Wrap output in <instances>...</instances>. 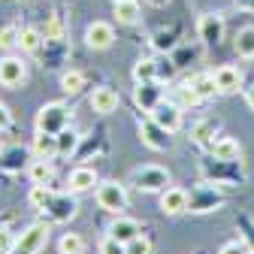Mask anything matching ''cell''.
Segmentation results:
<instances>
[{
	"instance_id": "cell-7",
	"label": "cell",
	"mask_w": 254,
	"mask_h": 254,
	"mask_svg": "<svg viewBox=\"0 0 254 254\" xmlns=\"http://www.w3.org/2000/svg\"><path fill=\"white\" fill-rule=\"evenodd\" d=\"M49 215V221H55V224H64V221H73L79 215V200L73 190H55L49 206L43 209Z\"/></svg>"
},
{
	"instance_id": "cell-42",
	"label": "cell",
	"mask_w": 254,
	"mask_h": 254,
	"mask_svg": "<svg viewBox=\"0 0 254 254\" xmlns=\"http://www.w3.org/2000/svg\"><path fill=\"white\" fill-rule=\"evenodd\" d=\"M242 239L248 242V248H251V254H254V221H248V218H242Z\"/></svg>"
},
{
	"instance_id": "cell-36",
	"label": "cell",
	"mask_w": 254,
	"mask_h": 254,
	"mask_svg": "<svg viewBox=\"0 0 254 254\" xmlns=\"http://www.w3.org/2000/svg\"><path fill=\"white\" fill-rule=\"evenodd\" d=\"M43 37H46V43H64V18L61 15H49Z\"/></svg>"
},
{
	"instance_id": "cell-12",
	"label": "cell",
	"mask_w": 254,
	"mask_h": 254,
	"mask_svg": "<svg viewBox=\"0 0 254 254\" xmlns=\"http://www.w3.org/2000/svg\"><path fill=\"white\" fill-rule=\"evenodd\" d=\"M88 106L97 112V115H112L121 106V94L112 85H97V88L91 91V97H88Z\"/></svg>"
},
{
	"instance_id": "cell-35",
	"label": "cell",
	"mask_w": 254,
	"mask_h": 254,
	"mask_svg": "<svg viewBox=\"0 0 254 254\" xmlns=\"http://www.w3.org/2000/svg\"><path fill=\"white\" fill-rule=\"evenodd\" d=\"M58 251L61 254H82L85 251V239L79 233H64L61 242H58Z\"/></svg>"
},
{
	"instance_id": "cell-28",
	"label": "cell",
	"mask_w": 254,
	"mask_h": 254,
	"mask_svg": "<svg viewBox=\"0 0 254 254\" xmlns=\"http://www.w3.org/2000/svg\"><path fill=\"white\" fill-rule=\"evenodd\" d=\"M154 79H157V58H139L133 64V82H154Z\"/></svg>"
},
{
	"instance_id": "cell-17",
	"label": "cell",
	"mask_w": 254,
	"mask_h": 254,
	"mask_svg": "<svg viewBox=\"0 0 254 254\" xmlns=\"http://www.w3.org/2000/svg\"><path fill=\"white\" fill-rule=\"evenodd\" d=\"M142 233V227H139V221L136 218H130V215H115V221L109 224V230H106V236H112V239H118V242H130V239H136Z\"/></svg>"
},
{
	"instance_id": "cell-10",
	"label": "cell",
	"mask_w": 254,
	"mask_h": 254,
	"mask_svg": "<svg viewBox=\"0 0 254 254\" xmlns=\"http://www.w3.org/2000/svg\"><path fill=\"white\" fill-rule=\"evenodd\" d=\"M24 79H27L24 58L6 52L3 58H0V85H3V88H18V85H24Z\"/></svg>"
},
{
	"instance_id": "cell-31",
	"label": "cell",
	"mask_w": 254,
	"mask_h": 254,
	"mask_svg": "<svg viewBox=\"0 0 254 254\" xmlns=\"http://www.w3.org/2000/svg\"><path fill=\"white\" fill-rule=\"evenodd\" d=\"M151 46L157 49V52H176V46H179V40H176V27H161L157 34H151Z\"/></svg>"
},
{
	"instance_id": "cell-21",
	"label": "cell",
	"mask_w": 254,
	"mask_h": 254,
	"mask_svg": "<svg viewBox=\"0 0 254 254\" xmlns=\"http://www.w3.org/2000/svg\"><path fill=\"white\" fill-rule=\"evenodd\" d=\"M218 130H221V121L218 118H200L194 127H190V139H194L197 145H203V148H209L215 142Z\"/></svg>"
},
{
	"instance_id": "cell-27",
	"label": "cell",
	"mask_w": 254,
	"mask_h": 254,
	"mask_svg": "<svg viewBox=\"0 0 254 254\" xmlns=\"http://www.w3.org/2000/svg\"><path fill=\"white\" fill-rule=\"evenodd\" d=\"M190 85H194V94L200 97V103H203V100H212L215 94H218V85H215V76H212V73L194 76V79H190Z\"/></svg>"
},
{
	"instance_id": "cell-9",
	"label": "cell",
	"mask_w": 254,
	"mask_h": 254,
	"mask_svg": "<svg viewBox=\"0 0 254 254\" xmlns=\"http://www.w3.org/2000/svg\"><path fill=\"white\" fill-rule=\"evenodd\" d=\"M139 139H142V145L151 148V151H170V148H173V133L167 130V127L157 124L151 115L139 121Z\"/></svg>"
},
{
	"instance_id": "cell-24",
	"label": "cell",
	"mask_w": 254,
	"mask_h": 254,
	"mask_svg": "<svg viewBox=\"0 0 254 254\" xmlns=\"http://www.w3.org/2000/svg\"><path fill=\"white\" fill-rule=\"evenodd\" d=\"M43 46H46L43 30H37V27H21V37H18V49H21V55H40Z\"/></svg>"
},
{
	"instance_id": "cell-29",
	"label": "cell",
	"mask_w": 254,
	"mask_h": 254,
	"mask_svg": "<svg viewBox=\"0 0 254 254\" xmlns=\"http://www.w3.org/2000/svg\"><path fill=\"white\" fill-rule=\"evenodd\" d=\"M79 142H82V136L76 133V130H61L58 133V157H70V154H76L79 151Z\"/></svg>"
},
{
	"instance_id": "cell-41",
	"label": "cell",
	"mask_w": 254,
	"mask_h": 254,
	"mask_svg": "<svg viewBox=\"0 0 254 254\" xmlns=\"http://www.w3.org/2000/svg\"><path fill=\"white\" fill-rule=\"evenodd\" d=\"M218 254H251V248H248L245 239H233V242H227V245H221Z\"/></svg>"
},
{
	"instance_id": "cell-25",
	"label": "cell",
	"mask_w": 254,
	"mask_h": 254,
	"mask_svg": "<svg viewBox=\"0 0 254 254\" xmlns=\"http://www.w3.org/2000/svg\"><path fill=\"white\" fill-rule=\"evenodd\" d=\"M34 157H46V161H52V157H58V133H40L34 136Z\"/></svg>"
},
{
	"instance_id": "cell-8",
	"label": "cell",
	"mask_w": 254,
	"mask_h": 254,
	"mask_svg": "<svg viewBox=\"0 0 254 254\" xmlns=\"http://www.w3.org/2000/svg\"><path fill=\"white\" fill-rule=\"evenodd\" d=\"M49 233L52 227L46 224V221H34L30 227H24L18 233V242H15V254H40L49 242Z\"/></svg>"
},
{
	"instance_id": "cell-40",
	"label": "cell",
	"mask_w": 254,
	"mask_h": 254,
	"mask_svg": "<svg viewBox=\"0 0 254 254\" xmlns=\"http://www.w3.org/2000/svg\"><path fill=\"white\" fill-rule=\"evenodd\" d=\"M124 248H127V254H151V242H148L142 233H139L136 239H130V242L124 245Z\"/></svg>"
},
{
	"instance_id": "cell-43",
	"label": "cell",
	"mask_w": 254,
	"mask_h": 254,
	"mask_svg": "<svg viewBox=\"0 0 254 254\" xmlns=\"http://www.w3.org/2000/svg\"><path fill=\"white\" fill-rule=\"evenodd\" d=\"M9 127H12V112L6 103H0V130H9Z\"/></svg>"
},
{
	"instance_id": "cell-15",
	"label": "cell",
	"mask_w": 254,
	"mask_h": 254,
	"mask_svg": "<svg viewBox=\"0 0 254 254\" xmlns=\"http://www.w3.org/2000/svg\"><path fill=\"white\" fill-rule=\"evenodd\" d=\"M85 43H88V49H94V52H106V49L115 43V27H112L109 21H91L88 30H85Z\"/></svg>"
},
{
	"instance_id": "cell-32",
	"label": "cell",
	"mask_w": 254,
	"mask_h": 254,
	"mask_svg": "<svg viewBox=\"0 0 254 254\" xmlns=\"http://www.w3.org/2000/svg\"><path fill=\"white\" fill-rule=\"evenodd\" d=\"M85 88V73L82 70H67V73H61V91L64 94H79Z\"/></svg>"
},
{
	"instance_id": "cell-39",
	"label": "cell",
	"mask_w": 254,
	"mask_h": 254,
	"mask_svg": "<svg viewBox=\"0 0 254 254\" xmlns=\"http://www.w3.org/2000/svg\"><path fill=\"white\" fill-rule=\"evenodd\" d=\"M97 251H100V254H127V248H124V242H118V239H112V236H106V239H100V245H97Z\"/></svg>"
},
{
	"instance_id": "cell-19",
	"label": "cell",
	"mask_w": 254,
	"mask_h": 254,
	"mask_svg": "<svg viewBox=\"0 0 254 254\" xmlns=\"http://www.w3.org/2000/svg\"><path fill=\"white\" fill-rule=\"evenodd\" d=\"M97 185H100V179L91 167H76L67 176V190H73V194H85V190H94Z\"/></svg>"
},
{
	"instance_id": "cell-11",
	"label": "cell",
	"mask_w": 254,
	"mask_h": 254,
	"mask_svg": "<svg viewBox=\"0 0 254 254\" xmlns=\"http://www.w3.org/2000/svg\"><path fill=\"white\" fill-rule=\"evenodd\" d=\"M182 112H185V109H182L179 103H173L170 97H164L161 103L151 109V118L161 124V127H167L170 133H179V130H182V124H185V115H182Z\"/></svg>"
},
{
	"instance_id": "cell-45",
	"label": "cell",
	"mask_w": 254,
	"mask_h": 254,
	"mask_svg": "<svg viewBox=\"0 0 254 254\" xmlns=\"http://www.w3.org/2000/svg\"><path fill=\"white\" fill-rule=\"evenodd\" d=\"M142 3H148V6H157V9H161V6H167V3H170V0H142Z\"/></svg>"
},
{
	"instance_id": "cell-30",
	"label": "cell",
	"mask_w": 254,
	"mask_h": 254,
	"mask_svg": "<svg viewBox=\"0 0 254 254\" xmlns=\"http://www.w3.org/2000/svg\"><path fill=\"white\" fill-rule=\"evenodd\" d=\"M173 103H179L182 109H188V106H197L200 103V97L194 94V85H190V79L188 82H182L179 88H173V97H170Z\"/></svg>"
},
{
	"instance_id": "cell-33",
	"label": "cell",
	"mask_w": 254,
	"mask_h": 254,
	"mask_svg": "<svg viewBox=\"0 0 254 254\" xmlns=\"http://www.w3.org/2000/svg\"><path fill=\"white\" fill-rule=\"evenodd\" d=\"M52 194L55 190L49 188V185H30V194H27V203L34 206L37 212H43L46 206H49V200H52Z\"/></svg>"
},
{
	"instance_id": "cell-13",
	"label": "cell",
	"mask_w": 254,
	"mask_h": 254,
	"mask_svg": "<svg viewBox=\"0 0 254 254\" xmlns=\"http://www.w3.org/2000/svg\"><path fill=\"white\" fill-rule=\"evenodd\" d=\"M164 82H136L133 85V103H136V109H142L145 115H151V109L164 100V88H161Z\"/></svg>"
},
{
	"instance_id": "cell-14",
	"label": "cell",
	"mask_w": 254,
	"mask_h": 254,
	"mask_svg": "<svg viewBox=\"0 0 254 254\" xmlns=\"http://www.w3.org/2000/svg\"><path fill=\"white\" fill-rule=\"evenodd\" d=\"M197 37H200V43H203L206 49L218 46L221 40H224V18H221L218 12L200 15V21H197Z\"/></svg>"
},
{
	"instance_id": "cell-18",
	"label": "cell",
	"mask_w": 254,
	"mask_h": 254,
	"mask_svg": "<svg viewBox=\"0 0 254 254\" xmlns=\"http://www.w3.org/2000/svg\"><path fill=\"white\" fill-rule=\"evenodd\" d=\"M161 212L170 215V218L185 215L188 212V190L185 188H173V185L167 190H161Z\"/></svg>"
},
{
	"instance_id": "cell-37",
	"label": "cell",
	"mask_w": 254,
	"mask_h": 254,
	"mask_svg": "<svg viewBox=\"0 0 254 254\" xmlns=\"http://www.w3.org/2000/svg\"><path fill=\"white\" fill-rule=\"evenodd\" d=\"M176 70H179V64L173 61V58H157V79H161V82H170L173 76H176Z\"/></svg>"
},
{
	"instance_id": "cell-46",
	"label": "cell",
	"mask_w": 254,
	"mask_h": 254,
	"mask_svg": "<svg viewBox=\"0 0 254 254\" xmlns=\"http://www.w3.org/2000/svg\"><path fill=\"white\" fill-rule=\"evenodd\" d=\"M112 3H115V0H112Z\"/></svg>"
},
{
	"instance_id": "cell-34",
	"label": "cell",
	"mask_w": 254,
	"mask_h": 254,
	"mask_svg": "<svg viewBox=\"0 0 254 254\" xmlns=\"http://www.w3.org/2000/svg\"><path fill=\"white\" fill-rule=\"evenodd\" d=\"M18 37H21V27L18 24H3V27H0V52L18 49Z\"/></svg>"
},
{
	"instance_id": "cell-22",
	"label": "cell",
	"mask_w": 254,
	"mask_h": 254,
	"mask_svg": "<svg viewBox=\"0 0 254 254\" xmlns=\"http://www.w3.org/2000/svg\"><path fill=\"white\" fill-rule=\"evenodd\" d=\"M24 176L30 179V185H49V188L55 185V167H52V161H46V157H34Z\"/></svg>"
},
{
	"instance_id": "cell-5",
	"label": "cell",
	"mask_w": 254,
	"mask_h": 254,
	"mask_svg": "<svg viewBox=\"0 0 254 254\" xmlns=\"http://www.w3.org/2000/svg\"><path fill=\"white\" fill-rule=\"evenodd\" d=\"M200 173L206 182H215V185H236L245 179L239 161H218V157H212V161H203L200 164Z\"/></svg>"
},
{
	"instance_id": "cell-38",
	"label": "cell",
	"mask_w": 254,
	"mask_h": 254,
	"mask_svg": "<svg viewBox=\"0 0 254 254\" xmlns=\"http://www.w3.org/2000/svg\"><path fill=\"white\" fill-rule=\"evenodd\" d=\"M15 242L18 236L9 227H0V254H15Z\"/></svg>"
},
{
	"instance_id": "cell-3",
	"label": "cell",
	"mask_w": 254,
	"mask_h": 254,
	"mask_svg": "<svg viewBox=\"0 0 254 254\" xmlns=\"http://www.w3.org/2000/svg\"><path fill=\"white\" fill-rule=\"evenodd\" d=\"M221 206H224V194L218 190L215 182H200L197 188L188 190V212L194 215H209V212H218Z\"/></svg>"
},
{
	"instance_id": "cell-4",
	"label": "cell",
	"mask_w": 254,
	"mask_h": 254,
	"mask_svg": "<svg viewBox=\"0 0 254 254\" xmlns=\"http://www.w3.org/2000/svg\"><path fill=\"white\" fill-rule=\"evenodd\" d=\"M70 121H73V109L67 103H61V100L40 106V112L34 118L40 133H61V130H67V127H70Z\"/></svg>"
},
{
	"instance_id": "cell-23",
	"label": "cell",
	"mask_w": 254,
	"mask_h": 254,
	"mask_svg": "<svg viewBox=\"0 0 254 254\" xmlns=\"http://www.w3.org/2000/svg\"><path fill=\"white\" fill-rule=\"evenodd\" d=\"M209 154L218 157V161H239V157H242V145L233 136H218L209 145Z\"/></svg>"
},
{
	"instance_id": "cell-1",
	"label": "cell",
	"mask_w": 254,
	"mask_h": 254,
	"mask_svg": "<svg viewBox=\"0 0 254 254\" xmlns=\"http://www.w3.org/2000/svg\"><path fill=\"white\" fill-rule=\"evenodd\" d=\"M127 185L142 190V194H161V190H167L173 185V176H170V170L157 167V164H145V167H136L130 173Z\"/></svg>"
},
{
	"instance_id": "cell-20",
	"label": "cell",
	"mask_w": 254,
	"mask_h": 254,
	"mask_svg": "<svg viewBox=\"0 0 254 254\" xmlns=\"http://www.w3.org/2000/svg\"><path fill=\"white\" fill-rule=\"evenodd\" d=\"M112 15H115L118 24L133 27L142 18V3H139V0H115V3H112Z\"/></svg>"
},
{
	"instance_id": "cell-26",
	"label": "cell",
	"mask_w": 254,
	"mask_h": 254,
	"mask_svg": "<svg viewBox=\"0 0 254 254\" xmlns=\"http://www.w3.org/2000/svg\"><path fill=\"white\" fill-rule=\"evenodd\" d=\"M233 49H236V55H239V58H245V61H251V58H254V24L242 27L239 34H236Z\"/></svg>"
},
{
	"instance_id": "cell-16",
	"label": "cell",
	"mask_w": 254,
	"mask_h": 254,
	"mask_svg": "<svg viewBox=\"0 0 254 254\" xmlns=\"http://www.w3.org/2000/svg\"><path fill=\"white\" fill-rule=\"evenodd\" d=\"M215 76V85H218V94H236L242 88V70L233 67V64H221V67L212 73Z\"/></svg>"
},
{
	"instance_id": "cell-2",
	"label": "cell",
	"mask_w": 254,
	"mask_h": 254,
	"mask_svg": "<svg viewBox=\"0 0 254 254\" xmlns=\"http://www.w3.org/2000/svg\"><path fill=\"white\" fill-rule=\"evenodd\" d=\"M94 200L97 206L109 215H124V209L130 206V194H127V185L115 182V179H106L94 188Z\"/></svg>"
},
{
	"instance_id": "cell-44",
	"label": "cell",
	"mask_w": 254,
	"mask_h": 254,
	"mask_svg": "<svg viewBox=\"0 0 254 254\" xmlns=\"http://www.w3.org/2000/svg\"><path fill=\"white\" fill-rule=\"evenodd\" d=\"M245 103H248V109L254 112V85H251V88H245Z\"/></svg>"
},
{
	"instance_id": "cell-6",
	"label": "cell",
	"mask_w": 254,
	"mask_h": 254,
	"mask_svg": "<svg viewBox=\"0 0 254 254\" xmlns=\"http://www.w3.org/2000/svg\"><path fill=\"white\" fill-rule=\"evenodd\" d=\"M30 161H34V148H27L21 142H12V145L0 148V173H6V176L27 173Z\"/></svg>"
}]
</instances>
